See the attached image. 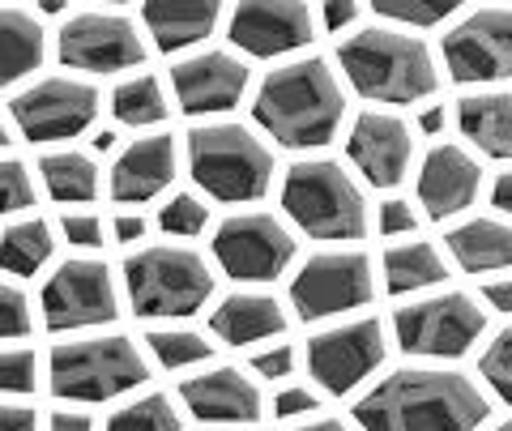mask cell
I'll return each instance as SVG.
<instances>
[{
    "label": "cell",
    "mask_w": 512,
    "mask_h": 431,
    "mask_svg": "<svg viewBox=\"0 0 512 431\" xmlns=\"http://www.w3.org/2000/svg\"><path fill=\"white\" fill-rule=\"evenodd\" d=\"M355 419L363 431H474L487 419V397L457 372L406 367L363 397Z\"/></svg>",
    "instance_id": "obj_1"
},
{
    "label": "cell",
    "mask_w": 512,
    "mask_h": 431,
    "mask_svg": "<svg viewBox=\"0 0 512 431\" xmlns=\"http://www.w3.org/2000/svg\"><path fill=\"white\" fill-rule=\"evenodd\" d=\"M346 94L325 60H295V65L274 69L256 90L252 116L256 124L291 150L329 146L342 124Z\"/></svg>",
    "instance_id": "obj_2"
},
{
    "label": "cell",
    "mask_w": 512,
    "mask_h": 431,
    "mask_svg": "<svg viewBox=\"0 0 512 431\" xmlns=\"http://www.w3.org/2000/svg\"><path fill=\"white\" fill-rule=\"evenodd\" d=\"M342 73L363 99L376 103H414L436 90V60L427 43L389 26H367L338 47Z\"/></svg>",
    "instance_id": "obj_3"
},
{
    "label": "cell",
    "mask_w": 512,
    "mask_h": 431,
    "mask_svg": "<svg viewBox=\"0 0 512 431\" xmlns=\"http://www.w3.org/2000/svg\"><path fill=\"white\" fill-rule=\"evenodd\" d=\"M188 167L218 201H256L274 180V154L244 124H201L188 133Z\"/></svg>",
    "instance_id": "obj_4"
},
{
    "label": "cell",
    "mask_w": 512,
    "mask_h": 431,
    "mask_svg": "<svg viewBox=\"0 0 512 431\" xmlns=\"http://www.w3.org/2000/svg\"><path fill=\"white\" fill-rule=\"evenodd\" d=\"M282 205L316 239H359L367 227V201L359 184L329 158H303L286 171Z\"/></svg>",
    "instance_id": "obj_5"
},
{
    "label": "cell",
    "mask_w": 512,
    "mask_h": 431,
    "mask_svg": "<svg viewBox=\"0 0 512 431\" xmlns=\"http://www.w3.org/2000/svg\"><path fill=\"white\" fill-rule=\"evenodd\" d=\"M124 286L137 316H192L214 295V278L192 248H141L124 261Z\"/></svg>",
    "instance_id": "obj_6"
},
{
    "label": "cell",
    "mask_w": 512,
    "mask_h": 431,
    "mask_svg": "<svg viewBox=\"0 0 512 431\" xmlns=\"http://www.w3.org/2000/svg\"><path fill=\"white\" fill-rule=\"evenodd\" d=\"M150 380V367L128 338L60 342L52 350V393L69 402H111Z\"/></svg>",
    "instance_id": "obj_7"
},
{
    "label": "cell",
    "mask_w": 512,
    "mask_h": 431,
    "mask_svg": "<svg viewBox=\"0 0 512 431\" xmlns=\"http://www.w3.org/2000/svg\"><path fill=\"white\" fill-rule=\"evenodd\" d=\"M397 342L406 355H427V359H457L483 338L487 316L478 312V303L461 291L419 299L410 308L397 312Z\"/></svg>",
    "instance_id": "obj_8"
},
{
    "label": "cell",
    "mask_w": 512,
    "mask_h": 431,
    "mask_svg": "<svg viewBox=\"0 0 512 431\" xmlns=\"http://www.w3.org/2000/svg\"><path fill=\"white\" fill-rule=\"evenodd\" d=\"M372 299V261L363 252H320L295 274L291 303L303 321H325Z\"/></svg>",
    "instance_id": "obj_9"
},
{
    "label": "cell",
    "mask_w": 512,
    "mask_h": 431,
    "mask_svg": "<svg viewBox=\"0 0 512 431\" xmlns=\"http://www.w3.org/2000/svg\"><path fill=\"white\" fill-rule=\"evenodd\" d=\"M214 257L239 282H274L295 257V239L274 214H235L214 231Z\"/></svg>",
    "instance_id": "obj_10"
},
{
    "label": "cell",
    "mask_w": 512,
    "mask_h": 431,
    "mask_svg": "<svg viewBox=\"0 0 512 431\" xmlns=\"http://www.w3.org/2000/svg\"><path fill=\"white\" fill-rule=\"evenodd\" d=\"M43 321L56 333L116 321V286H111V269L103 261H90V257L64 261L43 286Z\"/></svg>",
    "instance_id": "obj_11"
},
{
    "label": "cell",
    "mask_w": 512,
    "mask_h": 431,
    "mask_svg": "<svg viewBox=\"0 0 512 431\" xmlns=\"http://www.w3.org/2000/svg\"><path fill=\"white\" fill-rule=\"evenodd\" d=\"M13 120H18L22 137L30 141H64L86 133L94 116H99V90L73 77H43V82L26 86L18 99L9 103Z\"/></svg>",
    "instance_id": "obj_12"
},
{
    "label": "cell",
    "mask_w": 512,
    "mask_h": 431,
    "mask_svg": "<svg viewBox=\"0 0 512 431\" xmlns=\"http://www.w3.org/2000/svg\"><path fill=\"white\" fill-rule=\"evenodd\" d=\"M146 47H141L137 22L124 13H77L60 26V60L69 69L86 73H116L141 65Z\"/></svg>",
    "instance_id": "obj_13"
},
{
    "label": "cell",
    "mask_w": 512,
    "mask_h": 431,
    "mask_svg": "<svg viewBox=\"0 0 512 431\" xmlns=\"http://www.w3.org/2000/svg\"><path fill=\"white\" fill-rule=\"evenodd\" d=\"M444 65L453 82H504L512 73V13L478 9L444 35Z\"/></svg>",
    "instance_id": "obj_14"
},
{
    "label": "cell",
    "mask_w": 512,
    "mask_h": 431,
    "mask_svg": "<svg viewBox=\"0 0 512 431\" xmlns=\"http://www.w3.org/2000/svg\"><path fill=\"white\" fill-rule=\"evenodd\" d=\"M384 359V329L380 321H350L325 329L308 342V367L329 393H350Z\"/></svg>",
    "instance_id": "obj_15"
},
{
    "label": "cell",
    "mask_w": 512,
    "mask_h": 431,
    "mask_svg": "<svg viewBox=\"0 0 512 431\" xmlns=\"http://www.w3.org/2000/svg\"><path fill=\"white\" fill-rule=\"evenodd\" d=\"M312 39V9L299 0H248L231 13V43L248 56H286Z\"/></svg>",
    "instance_id": "obj_16"
},
{
    "label": "cell",
    "mask_w": 512,
    "mask_h": 431,
    "mask_svg": "<svg viewBox=\"0 0 512 431\" xmlns=\"http://www.w3.org/2000/svg\"><path fill=\"white\" fill-rule=\"evenodd\" d=\"M346 150H350V163L363 171L367 184L393 188V184L406 180L410 158H414V141H410L406 124L397 116H389V111H363V116L350 124Z\"/></svg>",
    "instance_id": "obj_17"
},
{
    "label": "cell",
    "mask_w": 512,
    "mask_h": 431,
    "mask_svg": "<svg viewBox=\"0 0 512 431\" xmlns=\"http://www.w3.org/2000/svg\"><path fill=\"white\" fill-rule=\"evenodd\" d=\"M175 99L188 116H218L231 111L248 90V65L231 52H201L171 69Z\"/></svg>",
    "instance_id": "obj_18"
},
{
    "label": "cell",
    "mask_w": 512,
    "mask_h": 431,
    "mask_svg": "<svg viewBox=\"0 0 512 431\" xmlns=\"http://www.w3.org/2000/svg\"><path fill=\"white\" fill-rule=\"evenodd\" d=\"M184 406L201 423H256L261 419V389L235 367H214L205 376H192L180 385Z\"/></svg>",
    "instance_id": "obj_19"
},
{
    "label": "cell",
    "mask_w": 512,
    "mask_h": 431,
    "mask_svg": "<svg viewBox=\"0 0 512 431\" xmlns=\"http://www.w3.org/2000/svg\"><path fill=\"white\" fill-rule=\"evenodd\" d=\"M478 180H483V171H478V163L461 146H431L419 167L423 210L431 218L461 214L478 197Z\"/></svg>",
    "instance_id": "obj_20"
},
{
    "label": "cell",
    "mask_w": 512,
    "mask_h": 431,
    "mask_svg": "<svg viewBox=\"0 0 512 431\" xmlns=\"http://www.w3.org/2000/svg\"><path fill=\"white\" fill-rule=\"evenodd\" d=\"M171 175H175V137L171 133L141 137L111 167V197L128 205L150 201L171 184Z\"/></svg>",
    "instance_id": "obj_21"
},
{
    "label": "cell",
    "mask_w": 512,
    "mask_h": 431,
    "mask_svg": "<svg viewBox=\"0 0 512 431\" xmlns=\"http://www.w3.org/2000/svg\"><path fill=\"white\" fill-rule=\"evenodd\" d=\"M141 22L163 52H180L218 26V0H150L141 9Z\"/></svg>",
    "instance_id": "obj_22"
},
{
    "label": "cell",
    "mask_w": 512,
    "mask_h": 431,
    "mask_svg": "<svg viewBox=\"0 0 512 431\" xmlns=\"http://www.w3.org/2000/svg\"><path fill=\"white\" fill-rule=\"evenodd\" d=\"M210 329L218 333L222 342L231 346H248V342H261V338H274V333L286 329V312L274 295H227L214 308L210 316Z\"/></svg>",
    "instance_id": "obj_23"
},
{
    "label": "cell",
    "mask_w": 512,
    "mask_h": 431,
    "mask_svg": "<svg viewBox=\"0 0 512 431\" xmlns=\"http://www.w3.org/2000/svg\"><path fill=\"white\" fill-rule=\"evenodd\" d=\"M457 124L483 154H491V158L512 154V99L504 90H487V94L461 99Z\"/></svg>",
    "instance_id": "obj_24"
},
{
    "label": "cell",
    "mask_w": 512,
    "mask_h": 431,
    "mask_svg": "<svg viewBox=\"0 0 512 431\" xmlns=\"http://www.w3.org/2000/svg\"><path fill=\"white\" fill-rule=\"evenodd\" d=\"M448 248L470 274H487V269H504L512 261V231L500 218H470L448 231Z\"/></svg>",
    "instance_id": "obj_25"
},
{
    "label": "cell",
    "mask_w": 512,
    "mask_h": 431,
    "mask_svg": "<svg viewBox=\"0 0 512 431\" xmlns=\"http://www.w3.org/2000/svg\"><path fill=\"white\" fill-rule=\"evenodd\" d=\"M43 65V26L22 9H0V90Z\"/></svg>",
    "instance_id": "obj_26"
},
{
    "label": "cell",
    "mask_w": 512,
    "mask_h": 431,
    "mask_svg": "<svg viewBox=\"0 0 512 431\" xmlns=\"http://www.w3.org/2000/svg\"><path fill=\"white\" fill-rule=\"evenodd\" d=\"M444 278V257L431 244H402L384 252V282L389 295H414Z\"/></svg>",
    "instance_id": "obj_27"
},
{
    "label": "cell",
    "mask_w": 512,
    "mask_h": 431,
    "mask_svg": "<svg viewBox=\"0 0 512 431\" xmlns=\"http://www.w3.org/2000/svg\"><path fill=\"white\" fill-rule=\"evenodd\" d=\"M56 239H52V227L43 218H26V222H13V227L0 235V269L5 274H35V269L47 265L52 257Z\"/></svg>",
    "instance_id": "obj_28"
},
{
    "label": "cell",
    "mask_w": 512,
    "mask_h": 431,
    "mask_svg": "<svg viewBox=\"0 0 512 431\" xmlns=\"http://www.w3.org/2000/svg\"><path fill=\"white\" fill-rule=\"evenodd\" d=\"M39 171H43L47 193L56 201H94L99 197V167H94L90 154H77V150L47 154Z\"/></svg>",
    "instance_id": "obj_29"
},
{
    "label": "cell",
    "mask_w": 512,
    "mask_h": 431,
    "mask_svg": "<svg viewBox=\"0 0 512 431\" xmlns=\"http://www.w3.org/2000/svg\"><path fill=\"white\" fill-rule=\"evenodd\" d=\"M111 116L128 124V129H146V124L167 120V99H163L158 77L137 73V77H128V82H120L116 94H111Z\"/></svg>",
    "instance_id": "obj_30"
},
{
    "label": "cell",
    "mask_w": 512,
    "mask_h": 431,
    "mask_svg": "<svg viewBox=\"0 0 512 431\" xmlns=\"http://www.w3.org/2000/svg\"><path fill=\"white\" fill-rule=\"evenodd\" d=\"M107 431H180V414L171 410V397L150 393V397H141V402L111 414Z\"/></svg>",
    "instance_id": "obj_31"
},
{
    "label": "cell",
    "mask_w": 512,
    "mask_h": 431,
    "mask_svg": "<svg viewBox=\"0 0 512 431\" xmlns=\"http://www.w3.org/2000/svg\"><path fill=\"white\" fill-rule=\"evenodd\" d=\"M146 342L163 367H192V363L214 355V346L205 342L201 333H188V329H154Z\"/></svg>",
    "instance_id": "obj_32"
},
{
    "label": "cell",
    "mask_w": 512,
    "mask_h": 431,
    "mask_svg": "<svg viewBox=\"0 0 512 431\" xmlns=\"http://www.w3.org/2000/svg\"><path fill=\"white\" fill-rule=\"evenodd\" d=\"M376 13L402 26H440L453 13V0H376Z\"/></svg>",
    "instance_id": "obj_33"
},
{
    "label": "cell",
    "mask_w": 512,
    "mask_h": 431,
    "mask_svg": "<svg viewBox=\"0 0 512 431\" xmlns=\"http://www.w3.org/2000/svg\"><path fill=\"white\" fill-rule=\"evenodd\" d=\"M35 205V180L22 158H0V214H18Z\"/></svg>",
    "instance_id": "obj_34"
},
{
    "label": "cell",
    "mask_w": 512,
    "mask_h": 431,
    "mask_svg": "<svg viewBox=\"0 0 512 431\" xmlns=\"http://www.w3.org/2000/svg\"><path fill=\"white\" fill-rule=\"evenodd\" d=\"M478 372H483V380L495 389V397H500V402H508V397H512V333H508V329L495 333L491 350H487L483 359H478Z\"/></svg>",
    "instance_id": "obj_35"
},
{
    "label": "cell",
    "mask_w": 512,
    "mask_h": 431,
    "mask_svg": "<svg viewBox=\"0 0 512 431\" xmlns=\"http://www.w3.org/2000/svg\"><path fill=\"white\" fill-rule=\"evenodd\" d=\"M205 218H210V214H205V205L197 197L180 193V197H171L163 210H158V227H163L167 235H201Z\"/></svg>",
    "instance_id": "obj_36"
},
{
    "label": "cell",
    "mask_w": 512,
    "mask_h": 431,
    "mask_svg": "<svg viewBox=\"0 0 512 431\" xmlns=\"http://www.w3.org/2000/svg\"><path fill=\"white\" fill-rule=\"evenodd\" d=\"M39 359L35 350H0V389L5 393H35Z\"/></svg>",
    "instance_id": "obj_37"
},
{
    "label": "cell",
    "mask_w": 512,
    "mask_h": 431,
    "mask_svg": "<svg viewBox=\"0 0 512 431\" xmlns=\"http://www.w3.org/2000/svg\"><path fill=\"white\" fill-rule=\"evenodd\" d=\"M30 333V308L18 286L0 282V338H26Z\"/></svg>",
    "instance_id": "obj_38"
},
{
    "label": "cell",
    "mask_w": 512,
    "mask_h": 431,
    "mask_svg": "<svg viewBox=\"0 0 512 431\" xmlns=\"http://www.w3.org/2000/svg\"><path fill=\"white\" fill-rule=\"evenodd\" d=\"M60 231L77 248H99L103 244V222H99V214H64L60 218Z\"/></svg>",
    "instance_id": "obj_39"
},
{
    "label": "cell",
    "mask_w": 512,
    "mask_h": 431,
    "mask_svg": "<svg viewBox=\"0 0 512 431\" xmlns=\"http://www.w3.org/2000/svg\"><path fill=\"white\" fill-rule=\"evenodd\" d=\"M414 222H419V218H414V210H410V201H384L380 205V231L384 235H406V231H414Z\"/></svg>",
    "instance_id": "obj_40"
},
{
    "label": "cell",
    "mask_w": 512,
    "mask_h": 431,
    "mask_svg": "<svg viewBox=\"0 0 512 431\" xmlns=\"http://www.w3.org/2000/svg\"><path fill=\"white\" fill-rule=\"evenodd\" d=\"M252 367L261 376H269V380H282V376H291V367H295V350L291 346H274V350H265V355H256Z\"/></svg>",
    "instance_id": "obj_41"
},
{
    "label": "cell",
    "mask_w": 512,
    "mask_h": 431,
    "mask_svg": "<svg viewBox=\"0 0 512 431\" xmlns=\"http://www.w3.org/2000/svg\"><path fill=\"white\" fill-rule=\"evenodd\" d=\"M308 410H316V397L308 389H286V393H278V402H274L278 419H295V414H308Z\"/></svg>",
    "instance_id": "obj_42"
},
{
    "label": "cell",
    "mask_w": 512,
    "mask_h": 431,
    "mask_svg": "<svg viewBox=\"0 0 512 431\" xmlns=\"http://www.w3.org/2000/svg\"><path fill=\"white\" fill-rule=\"evenodd\" d=\"M0 431H39V414L30 406H0Z\"/></svg>",
    "instance_id": "obj_43"
},
{
    "label": "cell",
    "mask_w": 512,
    "mask_h": 431,
    "mask_svg": "<svg viewBox=\"0 0 512 431\" xmlns=\"http://www.w3.org/2000/svg\"><path fill=\"white\" fill-rule=\"evenodd\" d=\"M355 18H359V5H355V0H329V5H325V26L333 30V35H338L342 26H350Z\"/></svg>",
    "instance_id": "obj_44"
},
{
    "label": "cell",
    "mask_w": 512,
    "mask_h": 431,
    "mask_svg": "<svg viewBox=\"0 0 512 431\" xmlns=\"http://www.w3.org/2000/svg\"><path fill=\"white\" fill-rule=\"evenodd\" d=\"M141 235H146V218H141V214L116 218V239H120V244H137Z\"/></svg>",
    "instance_id": "obj_45"
},
{
    "label": "cell",
    "mask_w": 512,
    "mask_h": 431,
    "mask_svg": "<svg viewBox=\"0 0 512 431\" xmlns=\"http://www.w3.org/2000/svg\"><path fill=\"white\" fill-rule=\"evenodd\" d=\"M52 431H94V423L86 414H69V410H56L52 414Z\"/></svg>",
    "instance_id": "obj_46"
},
{
    "label": "cell",
    "mask_w": 512,
    "mask_h": 431,
    "mask_svg": "<svg viewBox=\"0 0 512 431\" xmlns=\"http://www.w3.org/2000/svg\"><path fill=\"white\" fill-rule=\"evenodd\" d=\"M491 205H495V210H500V214H508V210H512V175H508V171H500V180H495Z\"/></svg>",
    "instance_id": "obj_47"
},
{
    "label": "cell",
    "mask_w": 512,
    "mask_h": 431,
    "mask_svg": "<svg viewBox=\"0 0 512 431\" xmlns=\"http://www.w3.org/2000/svg\"><path fill=\"white\" fill-rule=\"evenodd\" d=\"M487 299H491V308H495V312H512V282H495V286H487Z\"/></svg>",
    "instance_id": "obj_48"
},
{
    "label": "cell",
    "mask_w": 512,
    "mask_h": 431,
    "mask_svg": "<svg viewBox=\"0 0 512 431\" xmlns=\"http://www.w3.org/2000/svg\"><path fill=\"white\" fill-rule=\"evenodd\" d=\"M419 129H423V133H440V129H444V103L423 111V116H419Z\"/></svg>",
    "instance_id": "obj_49"
},
{
    "label": "cell",
    "mask_w": 512,
    "mask_h": 431,
    "mask_svg": "<svg viewBox=\"0 0 512 431\" xmlns=\"http://www.w3.org/2000/svg\"><path fill=\"white\" fill-rule=\"evenodd\" d=\"M291 431H350V427H342L338 419H316V423H303V427H291Z\"/></svg>",
    "instance_id": "obj_50"
},
{
    "label": "cell",
    "mask_w": 512,
    "mask_h": 431,
    "mask_svg": "<svg viewBox=\"0 0 512 431\" xmlns=\"http://www.w3.org/2000/svg\"><path fill=\"white\" fill-rule=\"evenodd\" d=\"M90 141H94V150H111V146H116V133L103 129V133H94Z\"/></svg>",
    "instance_id": "obj_51"
},
{
    "label": "cell",
    "mask_w": 512,
    "mask_h": 431,
    "mask_svg": "<svg viewBox=\"0 0 512 431\" xmlns=\"http://www.w3.org/2000/svg\"><path fill=\"white\" fill-rule=\"evenodd\" d=\"M9 141H13V137H9V124H5V120H0V150H5V146H9Z\"/></svg>",
    "instance_id": "obj_52"
},
{
    "label": "cell",
    "mask_w": 512,
    "mask_h": 431,
    "mask_svg": "<svg viewBox=\"0 0 512 431\" xmlns=\"http://www.w3.org/2000/svg\"><path fill=\"white\" fill-rule=\"evenodd\" d=\"M495 431H512V423H500V427H495Z\"/></svg>",
    "instance_id": "obj_53"
}]
</instances>
